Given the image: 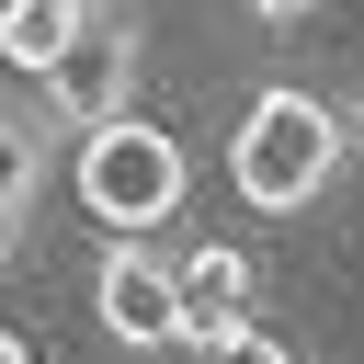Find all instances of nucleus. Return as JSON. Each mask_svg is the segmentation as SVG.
<instances>
[{
  "label": "nucleus",
  "instance_id": "obj_3",
  "mask_svg": "<svg viewBox=\"0 0 364 364\" xmlns=\"http://www.w3.org/2000/svg\"><path fill=\"white\" fill-rule=\"evenodd\" d=\"M91 330L114 353H182V262L159 239H114L91 262Z\"/></svg>",
  "mask_w": 364,
  "mask_h": 364
},
{
  "label": "nucleus",
  "instance_id": "obj_1",
  "mask_svg": "<svg viewBox=\"0 0 364 364\" xmlns=\"http://www.w3.org/2000/svg\"><path fill=\"white\" fill-rule=\"evenodd\" d=\"M341 159H353V125L318 91H250V114L228 125V182L250 216H307L341 182Z\"/></svg>",
  "mask_w": 364,
  "mask_h": 364
},
{
  "label": "nucleus",
  "instance_id": "obj_10",
  "mask_svg": "<svg viewBox=\"0 0 364 364\" xmlns=\"http://www.w3.org/2000/svg\"><path fill=\"white\" fill-rule=\"evenodd\" d=\"M0 364H34V341H23V330H0Z\"/></svg>",
  "mask_w": 364,
  "mask_h": 364
},
{
  "label": "nucleus",
  "instance_id": "obj_11",
  "mask_svg": "<svg viewBox=\"0 0 364 364\" xmlns=\"http://www.w3.org/2000/svg\"><path fill=\"white\" fill-rule=\"evenodd\" d=\"M341 125H353V148H364V91H353V102H341Z\"/></svg>",
  "mask_w": 364,
  "mask_h": 364
},
{
  "label": "nucleus",
  "instance_id": "obj_2",
  "mask_svg": "<svg viewBox=\"0 0 364 364\" xmlns=\"http://www.w3.org/2000/svg\"><path fill=\"white\" fill-rule=\"evenodd\" d=\"M68 182H80V205H91L114 239H159V228L182 216V193H193V159H182V136H171V125L114 114V125H91V136H80Z\"/></svg>",
  "mask_w": 364,
  "mask_h": 364
},
{
  "label": "nucleus",
  "instance_id": "obj_7",
  "mask_svg": "<svg viewBox=\"0 0 364 364\" xmlns=\"http://www.w3.org/2000/svg\"><path fill=\"white\" fill-rule=\"evenodd\" d=\"M34 193H46V114L0 102V250L34 228Z\"/></svg>",
  "mask_w": 364,
  "mask_h": 364
},
{
  "label": "nucleus",
  "instance_id": "obj_4",
  "mask_svg": "<svg viewBox=\"0 0 364 364\" xmlns=\"http://www.w3.org/2000/svg\"><path fill=\"white\" fill-rule=\"evenodd\" d=\"M68 68H80V91H57V102H46V125L91 136V125L136 114V68H148V34H136V11H125V0H102V11H91V46H80Z\"/></svg>",
  "mask_w": 364,
  "mask_h": 364
},
{
  "label": "nucleus",
  "instance_id": "obj_9",
  "mask_svg": "<svg viewBox=\"0 0 364 364\" xmlns=\"http://www.w3.org/2000/svg\"><path fill=\"white\" fill-rule=\"evenodd\" d=\"M250 11H262V23H307L318 0H250Z\"/></svg>",
  "mask_w": 364,
  "mask_h": 364
},
{
  "label": "nucleus",
  "instance_id": "obj_5",
  "mask_svg": "<svg viewBox=\"0 0 364 364\" xmlns=\"http://www.w3.org/2000/svg\"><path fill=\"white\" fill-rule=\"evenodd\" d=\"M228 330H250V262L228 239H205V250H182V353L205 364Z\"/></svg>",
  "mask_w": 364,
  "mask_h": 364
},
{
  "label": "nucleus",
  "instance_id": "obj_6",
  "mask_svg": "<svg viewBox=\"0 0 364 364\" xmlns=\"http://www.w3.org/2000/svg\"><path fill=\"white\" fill-rule=\"evenodd\" d=\"M91 11H102V0H0V68L68 80V57L91 46Z\"/></svg>",
  "mask_w": 364,
  "mask_h": 364
},
{
  "label": "nucleus",
  "instance_id": "obj_8",
  "mask_svg": "<svg viewBox=\"0 0 364 364\" xmlns=\"http://www.w3.org/2000/svg\"><path fill=\"white\" fill-rule=\"evenodd\" d=\"M205 364H296V341H284V330H262V318H250V330H228V341H216V353H205Z\"/></svg>",
  "mask_w": 364,
  "mask_h": 364
}]
</instances>
